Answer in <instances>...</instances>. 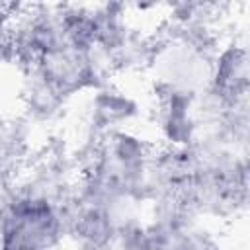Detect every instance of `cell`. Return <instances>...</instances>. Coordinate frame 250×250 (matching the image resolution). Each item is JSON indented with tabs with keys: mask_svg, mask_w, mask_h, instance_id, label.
<instances>
[{
	"mask_svg": "<svg viewBox=\"0 0 250 250\" xmlns=\"http://www.w3.org/2000/svg\"><path fill=\"white\" fill-rule=\"evenodd\" d=\"M248 49L244 41L229 39L227 43H219L209 86L225 96L227 100L248 98Z\"/></svg>",
	"mask_w": 250,
	"mask_h": 250,
	"instance_id": "7a4b0ae2",
	"label": "cell"
},
{
	"mask_svg": "<svg viewBox=\"0 0 250 250\" xmlns=\"http://www.w3.org/2000/svg\"><path fill=\"white\" fill-rule=\"evenodd\" d=\"M64 238V203L14 184L0 205V250H55Z\"/></svg>",
	"mask_w": 250,
	"mask_h": 250,
	"instance_id": "6da1fadb",
	"label": "cell"
}]
</instances>
